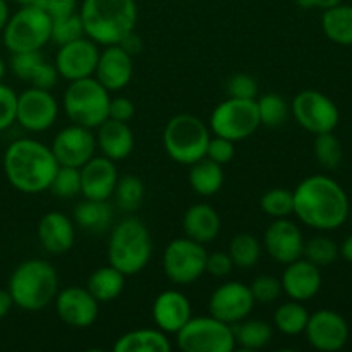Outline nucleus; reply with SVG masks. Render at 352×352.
I'll use <instances>...</instances> for the list:
<instances>
[{"label":"nucleus","mask_w":352,"mask_h":352,"mask_svg":"<svg viewBox=\"0 0 352 352\" xmlns=\"http://www.w3.org/2000/svg\"><path fill=\"white\" fill-rule=\"evenodd\" d=\"M14 306L23 311L36 313L54 302L58 292V275L47 260H24L17 265L7 285Z\"/></svg>","instance_id":"4"},{"label":"nucleus","mask_w":352,"mask_h":352,"mask_svg":"<svg viewBox=\"0 0 352 352\" xmlns=\"http://www.w3.org/2000/svg\"><path fill=\"white\" fill-rule=\"evenodd\" d=\"M81 36H86V34L78 10L71 14H64V16L52 17L50 41L57 43L58 47L69 43V41L78 40Z\"/></svg>","instance_id":"39"},{"label":"nucleus","mask_w":352,"mask_h":352,"mask_svg":"<svg viewBox=\"0 0 352 352\" xmlns=\"http://www.w3.org/2000/svg\"><path fill=\"white\" fill-rule=\"evenodd\" d=\"M256 105L261 126L280 127L282 124L287 122L291 116V105L285 102L284 96L277 93H265L260 98H256Z\"/></svg>","instance_id":"37"},{"label":"nucleus","mask_w":352,"mask_h":352,"mask_svg":"<svg viewBox=\"0 0 352 352\" xmlns=\"http://www.w3.org/2000/svg\"><path fill=\"white\" fill-rule=\"evenodd\" d=\"M151 316L157 329H160L162 332L177 333L192 316L191 301L184 292L168 289L155 298Z\"/></svg>","instance_id":"22"},{"label":"nucleus","mask_w":352,"mask_h":352,"mask_svg":"<svg viewBox=\"0 0 352 352\" xmlns=\"http://www.w3.org/2000/svg\"><path fill=\"white\" fill-rule=\"evenodd\" d=\"M57 168L52 148L31 138L12 141L3 153V174L9 184L23 195L48 191Z\"/></svg>","instance_id":"2"},{"label":"nucleus","mask_w":352,"mask_h":352,"mask_svg":"<svg viewBox=\"0 0 352 352\" xmlns=\"http://www.w3.org/2000/svg\"><path fill=\"white\" fill-rule=\"evenodd\" d=\"M48 191H52V195L62 199H71L81 195V172H79V168L58 165Z\"/></svg>","instance_id":"40"},{"label":"nucleus","mask_w":352,"mask_h":352,"mask_svg":"<svg viewBox=\"0 0 352 352\" xmlns=\"http://www.w3.org/2000/svg\"><path fill=\"white\" fill-rule=\"evenodd\" d=\"M58 117V103L50 89L28 88L17 95L16 122L30 133H45Z\"/></svg>","instance_id":"13"},{"label":"nucleus","mask_w":352,"mask_h":352,"mask_svg":"<svg viewBox=\"0 0 352 352\" xmlns=\"http://www.w3.org/2000/svg\"><path fill=\"white\" fill-rule=\"evenodd\" d=\"M110 91H107L95 78L69 82L62 98L65 116L72 124L96 129L109 119Z\"/></svg>","instance_id":"7"},{"label":"nucleus","mask_w":352,"mask_h":352,"mask_svg":"<svg viewBox=\"0 0 352 352\" xmlns=\"http://www.w3.org/2000/svg\"><path fill=\"white\" fill-rule=\"evenodd\" d=\"M120 47L127 52L129 55H138L141 50H143V40H141L140 34H136V31H131L126 36L120 40Z\"/></svg>","instance_id":"50"},{"label":"nucleus","mask_w":352,"mask_h":352,"mask_svg":"<svg viewBox=\"0 0 352 352\" xmlns=\"http://www.w3.org/2000/svg\"><path fill=\"white\" fill-rule=\"evenodd\" d=\"M10 17V12H9V6H7L6 0H0V33H2V30L6 28L7 21H9Z\"/></svg>","instance_id":"54"},{"label":"nucleus","mask_w":352,"mask_h":352,"mask_svg":"<svg viewBox=\"0 0 352 352\" xmlns=\"http://www.w3.org/2000/svg\"><path fill=\"white\" fill-rule=\"evenodd\" d=\"M305 333L309 346L316 351L336 352L342 349L349 340V325L337 311L320 309L309 315Z\"/></svg>","instance_id":"18"},{"label":"nucleus","mask_w":352,"mask_h":352,"mask_svg":"<svg viewBox=\"0 0 352 352\" xmlns=\"http://www.w3.org/2000/svg\"><path fill=\"white\" fill-rule=\"evenodd\" d=\"M98 45L88 36H81L74 41L60 45L55 55V69L65 81L91 78L98 64Z\"/></svg>","instance_id":"14"},{"label":"nucleus","mask_w":352,"mask_h":352,"mask_svg":"<svg viewBox=\"0 0 352 352\" xmlns=\"http://www.w3.org/2000/svg\"><path fill=\"white\" fill-rule=\"evenodd\" d=\"M263 248L272 260L287 265L302 256L305 237L292 220L275 219L265 230Z\"/></svg>","instance_id":"19"},{"label":"nucleus","mask_w":352,"mask_h":352,"mask_svg":"<svg viewBox=\"0 0 352 352\" xmlns=\"http://www.w3.org/2000/svg\"><path fill=\"white\" fill-rule=\"evenodd\" d=\"M3 76H6V62H3V58L0 57V82H2Z\"/></svg>","instance_id":"55"},{"label":"nucleus","mask_w":352,"mask_h":352,"mask_svg":"<svg viewBox=\"0 0 352 352\" xmlns=\"http://www.w3.org/2000/svg\"><path fill=\"white\" fill-rule=\"evenodd\" d=\"M10 71L21 81L30 82L31 86L40 89L55 88V85L60 79L55 65L45 60L43 54L40 50L12 54V57H10Z\"/></svg>","instance_id":"25"},{"label":"nucleus","mask_w":352,"mask_h":352,"mask_svg":"<svg viewBox=\"0 0 352 352\" xmlns=\"http://www.w3.org/2000/svg\"><path fill=\"white\" fill-rule=\"evenodd\" d=\"M112 349L113 352H170L172 342L160 329H138L120 336Z\"/></svg>","instance_id":"29"},{"label":"nucleus","mask_w":352,"mask_h":352,"mask_svg":"<svg viewBox=\"0 0 352 352\" xmlns=\"http://www.w3.org/2000/svg\"><path fill=\"white\" fill-rule=\"evenodd\" d=\"M177 347L184 352H232L236 349L232 325L215 316H196L179 330Z\"/></svg>","instance_id":"10"},{"label":"nucleus","mask_w":352,"mask_h":352,"mask_svg":"<svg viewBox=\"0 0 352 352\" xmlns=\"http://www.w3.org/2000/svg\"><path fill=\"white\" fill-rule=\"evenodd\" d=\"M315 157L323 168H337L342 162L344 151L339 138L333 133L316 134L315 138Z\"/></svg>","instance_id":"41"},{"label":"nucleus","mask_w":352,"mask_h":352,"mask_svg":"<svg viewBox=\"0 0 352 352\" xmlns=\"http://www.w3.org/2000/svg\"><path fill=\"white\" fill-rule=\"evenodd\" d=\"M112 196L116 198V205L119 206L122 212H136L144 199L143 181L134 174L122 175V177H119V181H117Z\"/></svg>","instance_id":"36"},{"label":"nucleus","mask_w":352,"mask_h":352,"mask_svg":"<svg viewBox=\"0 0 352 352\" xmlns=\"http://www.w3.org/2000/svg\"><path fill=\"white\" fill-rule=\"evenodd\" d=\"M134 74L133 55L127 54L120 45H109L100 52L93 78L107 91H120L131 82Z\"/></svg>","instance_id":"20"},{"label":"nucleus","mask_w":352,"mask_h":352,"mask_svg":"<svg viewBox=\"0 0 352 352\" xmlns=\"http://www.w3.org/2000/svg\"><path fill=\"white\" fill-rule=\"evenodd\" d=\"M302 258L315 263L316 267H327L339 258V246L329 237L316 236L309 239L308 243H305Z\"/></svg>","instance_id":"42"},{"label":"nucleus","mask_w":352,"mask_h":352,"mask_svg":"<svg viewBox=\"0 0 352 352\" xmlns=\"http://www.w3.org/2000/svg\"><path fill=\"white\" fill-rule=\"evenodd\" d=\"M294 215L316 230H336L349 219V198L329 175H309L292 191Z\"/></svg>","instance_id":"1"},{"label":"nucleus","mask_w":352,"mask_h":352,"mask_svg":"<svg viewBox=\"0 0 352 352\" xmlns=\"http://www.w3.org/2000/svg\"><path fill=\"white\" fill-rule=\"evenodd\" d=\"M153 243L146 226L136 217H126L110 229L107 243L109 265L126 277L138 275L150 263Z\"/></svg>","instance_id":"5"},{"label":"nucleus","mask_w":352,"mask_h":352,"mask_svg":"<svg viewBox=\"0 0 352 352\" xmlns=\"http://www.w3.org/2000/svg\"><path fill=\"white\" fill-rule=\"evenodd\" d=\"M349 219H351V223H352V203L349 205Z\"/></svg>","instance_id":"57"},{"label":"nucleus","mask_w":352,"mask_h":352,"mask_svg":"<svg viewBox=\"0 0 352 352\" xmlns=\"http://www.w3.org/2000/svg\"><path fill=\"white\" fill-rule=\"evenodd\" d=\"M188 181L196 195L203 196V198H210V196L217 195L223 186L222 165L203 157L201 160L189 165Z\"/></svg>","instance_id":"30"},{"label":"nucleus","mask_w":352,"mask_h":352,"mask_svg":"<svg viewBox=\"0 0 352 352\" xmlns=\"http://www.w3.org/2000/svg\"><path fill=\"white\" fill-rule=\"evenodd\" d=\"M50 148L58 165L81 168L89 158L95 157L96 138L93 129L71 124L55 134Z\"/></svg>","instance_id":"16"},{"label":"nucleus","mask_w":352,"mask_h":352,"mask_svg":"<svg viewBox=\"0 0 352 352\" xmlns=\"http://www.w3.org/2000/svg\"><path fill=\"white\" fill-rule=\"evenodd\" d=\"M234 141L227 140V138H220V136H213L210 138L208 146H206V158L210 160L217 162L223 167L229 162H232L234 155H236V146H234Z\"/></svg>","instance_id":"46"},{"label":"nucleus","mask_w":352,"mask_h":352,"mask_svg":"<svg viewBox=\"0 0 352 352\" xmlns=\"http://www.w3.org/2000/svg\"><path fill=\"white\" fill-rule=\"evenodd\" d=\"M251 294H253L254 301L261 302V305H270V302L277 301L282 296V282L277 277L272 275H258L250 285Z\"/></svg>","instance_id":"43"},{"label":"nucleus","mask_w":352,"mask_h":352,"mask_svg":"<svg viewBox=\"0 0 352 352\" xmlns=\"http://www.w3.org/2000/svg\"><path fill=\"white\" fill-rule=\"evenodd\" d=\"M254 298L250 285L243 282L230 280L219 285L212 292L208 301L210 315L215 316L227 325H236L241 320L248 318L254 308Z\"/></svg>","instance_id":"15"},{"label":"nucleus","mask_w":352,"mask_h":352,"mask_svg":"<svg viewBox=\"0 0 352 352\" xmlns=\"http://www.w3.org/2000/svg\"><path fill=\"white\" fill-rule=\"evenodd\" d=\"M36 236L48 254H64L76 243V223L62 212H48L40 219Z\"/></svg>","instance_id":"24"},{"label":"nucleus","mask_w":352,"mask_h":352,"mask_svg":"<svg viewBox=\"0 0 352 352\" xmlns=\"http://www.w3.org/2000/svg\"><path fill=\"white\" fill-rule=\"evenodd\" d=\"M34 3L40 9H43L50 17L76 12V9H78V0H36Z\"/></svg>","instance_id":"49"},{"label":"nucleus","mask_w":352,"mask_h":352,"mask_svg":"<svg viewBox=\"0 0 352 352\" xmlns=\"http://www.w3.org/2000/svg\"><path fill=\"white\" fill-rule=\"evenodd\" d=\"M322 30L330 41L352 47V6H333L323 10Z\"/></svg>","instance_id":"32"},{"label":"nucleus","mask_w":352,"mask_h":352,"mask_svg":"<svg viewBox=\"0 0 352 352\" xmlns=\"http://www.w3.org/2000/svg\"><path fill=\"white\" fill-rule=\"evenodd\" d=\"M52 17L36 3L21 6L2 30L3 47L10 54L41 50L50 41Z\"/></svg>","instance_id":"8"},{"label":"nucleus","mask_w":352,"mask_h":352,"mask_svg":"<svg viewBox=\"0 0 352 352\" xmlns=\"http://www.w3.org/2000/svg\"><path fill=\"white\" fill-rule=\"evenodd\" d=\"M85 34L96 45H119L138 23L136 0H82L79 7Z\"/></svg>","instance_id":"3"},{"label":"nucleus","mask_w":352,"mask_h":352,"mask_svg":"<svg viewBox=\"0 0 352 352\" xmlns=\"http://www.w3.org/2000/svg\"><path fill=\"white\" fill-rule=\"evenodd\" d=\"M17 95L10 86L0 82V133L16 122Z\"/></svg>","instance_id":"45"},{"label":"nucleus","mask_w":352,"mask_h":352,"mask_svg":"<svg viewBox=\"0 0 352 352\" xmlns=\"http://www.w3.org/2000/svg\"><path fill=\"white\" fill-rule=\"evenodd\" d=\"M54 305L58 318L72 329H89L95 325L100 313V302L89 294L88 289L78 285L58 291Z\"/></svg>","instance_id":"17"},{"label":"nucleus","mask_w":352,"mask_h":352,"mask_svg":"<svg viewBox=\"0 0 352 352\" xmlns=\"http://www.w3.org/2000/svg\"><path fill=\"white\" fill-rule=\"evenodd\" d=\"M309 320L308 309L299 301H287L278 306L274 313V325L280 333L289 337L305 333L306 323Z\"/></svg>","instance_id":"34"},{"label":"nucleus","mask_w":352,"mask_h":352,"mask_svg":"<svg viewBox=\"0 0 352 352\" xmlns=\"http://www.w3.org/2000/svg\"><path fill=\"white\" fill-rule=\"evenodd\" d=\"M206 254L205 244L186 236L170 241L162 258L165 277L175 285H191L205 274Z\"/></svg>","instance_id":"11"},{"label":"nucleus","mask_w":352,"mask_h":352,"mask_svg":"<svg viewBox=\"0 0 352 352\" xmlns=\"http://www.w3.org/2000/svg\"><path fill=\"white\" fill-rule=\"evenodd\" d=\"M260 208L272 220L289 219L291 215H294V195L284 188L268 189L261 196Z\"/></svg>","instance_id":"38"},{"label":"nucleus","mask_w":352,"mask_h":352,"mask_svg":"<svg viewBox=\"0 0 352 352\" xmlns=\"http://www.w3.org/2000/svg\"><path fill=\"white\" fill-rule=\"evenodd\" d=\"M82 198L107 201L113 195L119 172L116 162L107 157H93L79 168Z\"/></svg>","instance_id":"23"},{"label":"nucleus","mask_w":352,"mask_h":352,"mask_svg":"<svg viewBox=\"0 0 352 352\" xmlns=\"http://www.w3.org/2000/svg\"><path fill=\"white\" fill-rule=\"evenodd\" d=\"M227 96L241 100H256L258 82L251 74L237 72L227 81Z\"/></svg>","instance_id":"44"},{"label":"nucleus","mask_w":352,"mask_h":352,"mask_svg":"<svg viewBox=\"0 0 352 352\" xmlns=\"http://www.w3.org/2000/svg\"><path fill=\"white\" fill-rule=\"evenodd\" d=\"M124 287H126V275L120 274L112 265L96 268L86 282V289L98 302L116 301L122 294Z\"/></svg>","instance_id":"31"},{"label":"nucleus","mask_w":352,"mask_h":352,"mask_svg":"<svg viewBox=\"0 0 352 352\" xmlns=\"http://www.w3.org/2000/svg\"><path fill=\"white\" fill-rule=\"evenodd\" d=\"M220 215L213 206L206 203H196L186 210L182 217L184 236L199 244H208L215 241L220 234Z\"/></svg>","instance_id":"27"},{"label":"nucleus","mask_w":352,"mask_h":352,"mask_svg":"<svg viewBox=\"0 0 352 352\" xmlns=\"http://www.w3.org/2000/svg\"><path fill=\"white\" fill-rule=\"evenodd\" d=\"M261 126L256 100L230 98L220 102L210 116V131L213 136L244 141L253 136Z\"/></svg>","instance_id":"9"},{"label":"nucleus","mask_w":352,"mask_h":352,"mask_svg":"<svg viewBox=\"0 0 352 352\" xmlns=\"http://www.w3.org/2000/svg\"><path fill=\"white\" fill-rule=\"evenodd\" d=\"M16 3H19V6H30V3H34L36 0H14Z\"/></svg>","instance_id":"56"},{"label":"nucleus","mask_w":352,"mask_h":352,"mask_svg":"<svg viewBox=\"0 0 352 352\" xmlns=\"http://www.w3.org/2000/svg\"><path fill=\"white\" fill-rule=\"evenodd\" d=\"M296 3L299 7H302V9H313V7H316V9L325 10L333 6H339V3H342V0H296Z\"/></svg>","instance_id":"51"},{"label":"nucleus","mask_w":352,"mask_h":352,"mask_svg":"<svg viewBox=\"0 0 352 352\" xmlns=\"http://www.w3.org/2000/svg\"><path fill=\"white\" fill-rule=\"evenodd\" d=\"M291 113L302 129L315 136L333 133L340 120L336 102L318 89L299 91L291 103Z\"/></svg>","instance_id":"12"},{"label":"nucleus","mask_w":352,"mask_h":352,"mask_svg":"<svg viewBox=\"0 0 352 352\" xmlns=\"http://www.w3.org/2000/svg\"><path fill=\"white\" fill-rule=\"evenodd\" d=\"M96 133V146L103 153V157L113 162L126 160L134 150V133L129 127V122L107 119L100 124Z\"/></svg>","instance_id":"26"},{"label":"nucleus","mask_w":352,"mask_h":352,"mask_svg":"<svg viewBox=\"0 0 352 352\" xmlns=\"http://www.w3.org/2000/svg\"><path fill=\"white\" fill-rule=\"evenodd\" d=\"M12 306L14 302H12V298H10L9 291H7V289H0V320H3L7 315H9Z\"/></svg>","instance_id":"52"},{"label":"nucleus","mask_w":352,"mask_h":352,"mask_svg":"<svg viewBox=\"0 0 352 352\" xmlns=\"http://www.w3.org/2000/svg\"><path fill=\"white\" fill-rule=\"evenodd\" d=\"M227 253H229L234 267L241 268V270H250V268H253L260 261L261 243L253 234L241 232L232 237Z\"/></svg>","instance_id":"35"},{"label":"nucleus","mask_w":352,"mask_h":352,"mask_svg":"<svg viewBox=\"0 0 352 352\" xmlns=\"http://www.w3.org/2000/svg\"><path fill=\"white\" fill-rule=\"evenodd\" d=\"M236 346L244 351H258L267 347L274 339V329L268 322L258 318H244L232 325Z\"/></svg>","instance_id":"33"},{"label":"nucleus","mask_w":352,"mask_h":352,"mask_svg":"<svg viewBox=\"0 0 352 352\" xmlns=\"http://www.w3.org/2000/svg\"><path fill=\"white\" fill-rule=\"evenodd\" d=\"M212 131L192 113L174 116L165 126L162 141L168 157L181 165H191L206 155Z\"/></svg>","instance_id":"6"},{"label":"nucleus","mask_w":352,"mask_h":352,"mask_svg":"<svg viewBox=\"0 0 352 352\" xmlns=\"http://www.w3.org/2000/svg\"><path fill=\"white\" fill-rule=\"evenodd\" d=\"M234 263L230 260L229 253L223 251H215V253L206 254V265H205V274L212 275L215 278H223L230 275L232 272Z\"/></svg>","instance_id":"47"},{"label":"nucleus","mask_w":352,"mask_h":352,"mask_svg":"<svg viewBox=\"0 0 352 352\" xmlns=\"http://www.w3.org/2000/svg\"><path fill=\"white\" fill-rule=\"evenodd\" d=\"M72 220H74L76 227H79L85 232L100 236V234L107 232L112 226L113 208L110 206L109 199L100 201V199L85 198L74 206Z\"/></svg>","instance_id":"28"},{"label":"nucleus","mask_w":352,"mask_h":352,"mask_svg":"<svg viewBox=\"0 0 352 352\" xmlns=\"http://www.w3.org/2000/svg\"><path fill=\"white\" fill-rule=\"evenodd\" d=\"M280 282L282 291L292 301L305 302L315 298L322 289V272L320 267L301 256L285 265Z\"/></svg>","instance_id":"21"},{"label":"nucleus","mask_w":352,"mask_h":352,"mask_svg":"<svg viewBox=\"0 0 352 352\" xmlns=\"http://www.w3.org/2000/svg\"><path fill=\"white\" fill-rule=\"evenodd\" d=\"M136 113V107H134L133 100L127 96H116L110 98L109 103V119L119 120V122H129Z\"/></svg>","instance_id":"48"},{"label":"nucleus","mask_w":352,"mask_h":352,"mask_svg":"<svg viewBox=\"0 0 352 352\" xmlns=\"http://www.w3.org/2000/svg\"><path fill=\"white\" fill-rule=\"evenodd\" d=\"M339 254L344 258V260L352 263V234L351 236H347L346 239H344V243L340 244Z\"/></svg>","instance_id":"53"}]
</instances>
